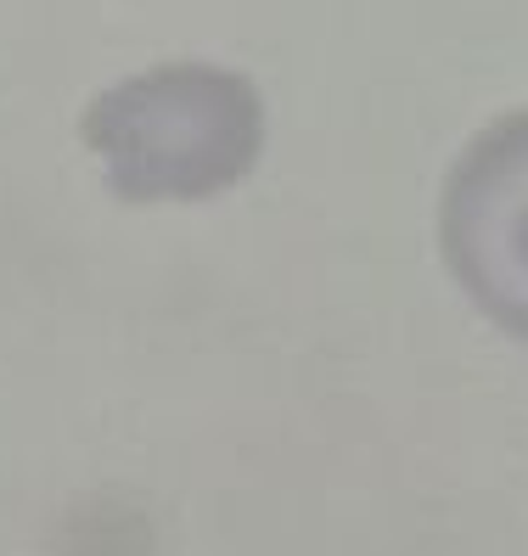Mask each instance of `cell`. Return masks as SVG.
I'll list each match as a JSON object with an SVG mask.
<instances>
[{
    "instance_id": "6da1fadb",
    "label": "cell",
    "mask_w": 528,
    "mask_h": 556,
    "mask_svg": "<svg viewBox=\"0 0 528 556\" xmlns=\"http://www.w3.org/2000/svg\"><path fill=\"white\" fill-rule=\"evenodd\" d=\"M85 147L124 203H197L253 169L264 102L242 74L214 62H163L96 96Z\"/></svg>"
},
{
    "instance_id": "7a4b0ae2",
    "label": "cell",
    "mask_w": 528,
    "mask_h": 556,
    "mask_svg": "<svg viewBox=\"0 0 528 556\" xmlns=\"http://www.w3.org/2000/svg\"><path fill=\"white\" fill-rule=\"evenodd\" d=\"M439 231L467 299L528 338V113L489 124L455 157Z\"/></svg>"
}]
</instances>
